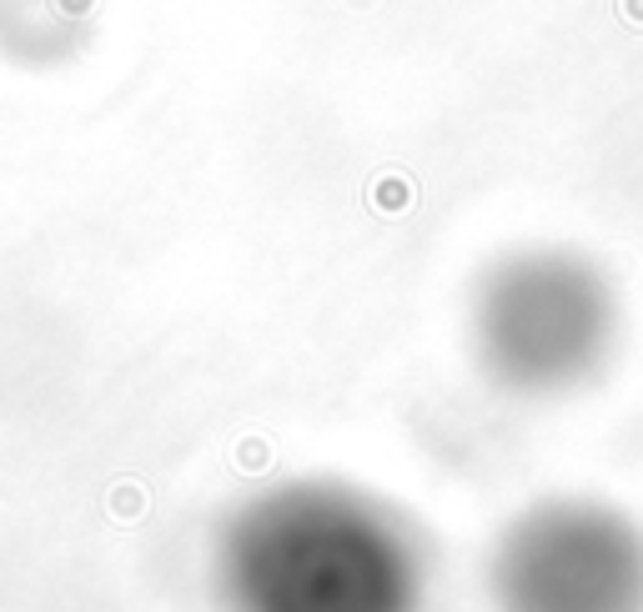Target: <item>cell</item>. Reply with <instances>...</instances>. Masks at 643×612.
I'll use <instances>...</instances> for the list:
<instances>
[{"label": "cell", "instance_id": "obj_1", "mask_svg": "<svg viewBox=\"0 0 643 612\" xmlns=\"http://www.w3.org/2000/svg\"><path fill=\"white\" fill-rule=\"evenodd\" d=\"M222 612H428L413 522L342 477H286L241 497L212 542Z\"/></svg>", "mask_w": 643, "mask_h": 612}, {"label": "cell", "instance_id": "obj_2", "mask_svg": "<svg viewBox=\"0 0 643 612\" xmlns=\"http://www.w3.org/2000/svg\"><path fill=\"white\" fill-rule=\"evenodd\" d=\"M623 302L594 257L573 247H518L498 257L467 302L477 372L518 401L588 392L619 356Z\"/></svg>", "mask_w": 643, "mask_h": 612}, {"label": "cell", "instance_id": "obj_3", "mask_svg": "<svg viewBox=\"0 0 643 612\" xmlns=\"http://www.w3.org/2000/svg\"><path fill=\"white\" fill-rule=\"evenodd\" d=\"M483 588L493 612H643V522L603 497H538L498 528Z\"/></svg>", "mask_w": 643, "mask_h": 612}]
</instances>
